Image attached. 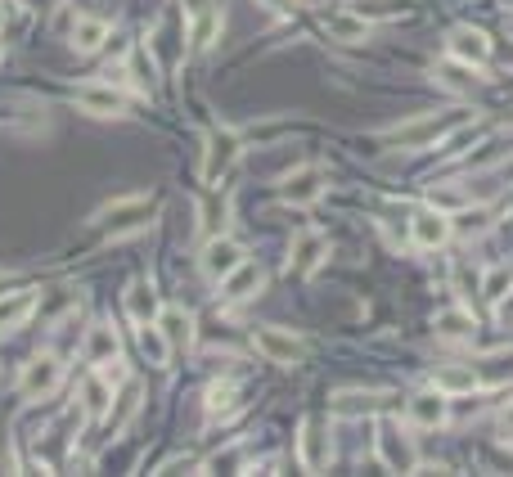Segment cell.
I'll return each mask as SVG.
<instances>
[{
	"label": "cell",
	"instance_id": "b9f144b4",
	"mask_svg": "<svg viewBox=\"0 0 513 477\" xmlns=\"http://www.w3.org/2000/svg\"><path fill=\"white\" fill-rule=\"evenodd\" d=\"M0 59H5V36H0Z\"/></svg>",
	"mask_w": 513,
	"mask_h": 477
},
{
	"label": "cell",
	"instance_id": "1f68e13d",
	"mask_svg": "<svg viewBox=\"0 0 513 477\" xmlns=\"http://www.w3.org/2000/svg\"><path fill=\"white\" fill-rule=\"evenodd\" d=\"M135 405H140V387H126V392H122V410H117V414H108V432H122L126 428V419H131V414H135Z\"/></svg>",
	"mask_w": 513,
	"mask_h": 477
},
{
	"label": "cell",
	"instance_id": "4fadbf2b",
	"mask_svg": "<svg viewBox=\"0 0 513 477\" xmlns=\"http://www.w3.org/2000/svg\"><path fill=\"white\" fill-rule=\"evenodd\" d=\"M261 284H266V270H261L257 261L243 257L239 266H234L230 275L221 279V297H225V302H248V297L261 293Z\"/></svg>",
	"mask_w": 513,
	"mask_h": 477
},
{
	"label": "cell",
	"instance_id": "ba28073f",
	"mask_svg": "<svg viewBox=\"0 0 513 477\" xmlns=\"http://www.w3.org/2000/svg\"><path fill=\"white\" fill-rule=\"evenodd\" d=\"M59 378H63V360L54 356V351H45V356H32L23 365V396H50L54 387H59Z\"/></svg>",
	"mask_w": 513,
	"mask_h": 477
},
{
	"label": "cell",
	"instance_id": "f1b7e54d",
	"mask_svg": "<svg viewBox=\"0 0 513 477\" xmlns=\"http://www.w3.org/2000/svg\"><path fill=\"white\" fill-rule=\"evenodd\" d=\"M140 347H144V351H149V360H153V365H162V360H167L171 342H167V338H162L158 320H153V324H140Z\"/></svg>",
	"mask_w": 513,
	"mask_h": 477
},
{
	"label": "cell",
	"instance_id": "484cf974",
	"mask_svg": "<svg viewBox=\"0 0 513 477\" xmlns=\"http://www.w3.org/2000/svg\"><path fill=\"white\" fill-rule=\"evenodd\" d=\"M194 23V32H189V41H194V50H212V41H216V32H221V9H207V14H198V18H189Z\"/></svg>",
	"mask_w": 513,
	"mask_h": 477
},
{
	"label": "cell",
	"instance_id": "7402d4cb",
	"mask_svg": "<svg viewBox=\"0 0 513 477\" xmlns=\"http://www.w3.org/2000/svg\"><path fill=\"white\" fill-rule=\"evenodd\" d=\"M126 315H131L135 324H153V320H158V293H153L144 279L126 288Z\"/></svg>",
	"mask_w": 513,
	"mask_h": 477
},
{
	"label": "cell",
	"instance_id": "ffe728a7",
	"mask_svg": "<svg viewBox=\"0 0 513 477\" xmlns=\"http://www.w3.org/2000/svg\"><path fill=\"white\" fill-rule=\"evenodd\" d=\"M324 32H329L333 41H365L369 18H360L356 9H338V14H324Z\"/></svg>",
	"mask_w": 513,
	"mask_h": 477
},
{
	"label": "cell",
	"instance_id": "f546056e",
	"mask_svg": "<svg viewBox=\"0 0 513 477\" xmlns=\"http://www.w3.org/2000/svg\"><path fill=\"white\" fill-rule=\"evenodd\" d=\"M207 414H212V419L234 414V387L230 383H212V387H207Z\"/></svg>",
	"mask_w": 513,
	"mask_h": 477
},
{
	"label": "cell",
	"instance_id": "d6986e66",
	"mask_svg": "<svg viewBox=\"0 0 513 477\" xmlns=\"http://www.w3.org/2000/svg\"><path fill=\"white\" fill-rule=\"evenodd\" d=\"M432 329H437V338H446V342H464V338H473V311L468 306H446V311H437V320H432Z\"/></svg>",
	"mask_w": 513,
	"mask_h": 477
},
{
	"label": "cell",
	"instance_id": "3957f363",
	"mask_svg": "<svg viewBox=\"0 0 513 477\" xmlns=\"http://www.w3.org/2000/svg\"><path fill=\"white\" fill-rule=\"evenodd\" d=\"M329 428H324L320 414H311V419H302V432H297V464L306 468V473H320V468H329Z\"/></svg>",
	"mask_w": 513,
	"mask_h": 477
},
{
	"label": "cell",
	"instance_id": "74e56055",
	"mask_svg": "<svg viewBox=\"0 0 513 477\" xmlns=\"http://www.w3.org/2000/svg\"><path fill=\"white\" fill-rule=\"evenodd\" d=\"M500 437H504V441H513V401L504 405V414H500Z\"/></svg>",
	"mask_w": 513,
	"mask_h": 477
},
{
	"label": "cell",
	"instance_id": "9a60e30c",
	"mask_svg": "<svg viewBox=\"0 0 513 477\" xmlns=\"http://www.w3.org/2000/svg\"><path fill=\"white\" fill-rule=\"evenodd\" d=\"M392 405V396L387 392H338L329 401L333 414H342V419H356V414H378Z\"/></svg>",
	"mask_w": 513,
	"mask_h": 477
},
{
	"label": "cell",
	"instance_id": "e575fe53",
	"mask_svg": "<svg viewBox=\"0 0 513 477\" xmlns=\"http://www.w3.org/2000/svg\"><path fill=\"white\" fill-rule=\"evenodd\" d=\"M203 230H207V239L225 230V203H216V198H212V203L203 207Z\"/></svg>",
	"mask_w": 513,
	"mask_h": 477
},
{
	"label": "cell",
	"instance_id": "30bf717a",
	"mask_svg": "<svg viewBox=\"0 0 513 477\" xmlns=\"http://www.w3.org/2000/svg\"><path fill=\"white\" fill-rule=\"evenodd\" d=\"M77 108H86V113H95V117H122L126 95L113 81H90V86H77Z\"/></svg>",
	"mask_w": 513,
	"mask_h": 477
},
{
	"label": "cell",
	"instance_id": "60d3db41",
	"mask_svg": "<svg viewBox=\"0 0 513 477\" xmlns=\"http://www.w3.org/2000/svg\"><path fill=\"white\" fill-rule=\"evenodd\" d=\"M5 288H9V275H5V270H0V293H5Z\"/></svg>",
	"mask_w": 513,
	"mask_h": 477
},
{
	"label": "cell",
	"instance_id": "e0dca14e",
	"mask_svg": "<svg viewBox=\"0 0 513 477\" xmlns=\"http://www.w3.org/2000/svg\"><path fill=\"white\" fill-rule=\"evenodd\" d=\"M108 410H113V383L95 369V374L81 383V414H90V419H108Z\"/></svg>",
	"mask_w": 513,
	"mask_h": 477
},
{
	"label": "cell",
	"instance_id": "8992f818",
	"mask_svg": "<svg viewBox=\"0 0 513 477\" xmlns=\"http://www.w3.org/2000/svg\"><path fill=\"white\" fill-rule=\"evenodd\" d=\"M239 149H243V140L234 131H225V126L207 135V149H203V180L207 185H216V180L239 162Z\"/></svg>",
	"mask_w": 513,
	"mask_h": 477
},
{
	"label": "cell",
	"instance_id": "f35d334b",
	"mask_svg": "<svg viewBox=\"0 0 513 477\" xmlns=\"http://www.w3.org/2000/svg\"><path fill=\"white\" fill-rule=\"evenodd\" d=\"M261 5H270V9H279V14H288V9H293L297 0H261Z\"/></svg>",
	"mask_w": 513,
	"mask_h": 477
},
{
	"label": "cell",
	"instance_id": "7c38bea8",
	"mask_svg": "<svg viewBox=\"0 0 513 477\" xmlns=\"http://www.w3.org/2000/svg\"><path fill=\"white\" fill-rule=\"evenodd\" d=\"M320 194H324V171L320 167H297V171H288L284 185H279V198H284V203H293V207L315 203Z\"/></svg>",
	"mask_w": 513,
	"mask_h": 477
},
{
	"label": "cell",
	"instance_id": "ab89813d",
	"mask_svg": "<svg viewBox=\"0 0 513 477\" xmlns=\"http://www.w3.org/2000/svg\"><path fill=\"white\" fill-rule=\"evenodd\" d=\"M500 320H513V293L500 297Z\"/></svg>",
	"mask_w": 513,
	"mask_h": 477
},
{
	"label": "cell",
	"instance_id": "d590c367",
	"mask_svg": "<svg viewBox=\"0 0 513 477\" xmlns=\"http://www.w3.org/2000/svg\"><path fill=\"white\" fill-rule=\"evenodd\" d=\"M176 468H185L189 473V468H198V459L194 455H176V459H167V464H158V473H176Z\"/></svg>",
	"mask_w": 513,
	"mask_h": 477
},
{
	"label": "cell",
	"instance_id": "8d00e7d4",
	"mask_svg": "<svg viewBox=\"0 0 513 477\" xmlns=\"http://www.w3.org/2000/svg\"><path fill=\"white\" fill-rule=\"evenodd\" d=\"M216 0H180V9H185V18H198V14H207Z\"/></svg>",
	"mask_w": 513,
	"mask_h": 477
},
{
	"label": "cell",
	"instance_id": "52a82bcc",
	"mask_svg": "<svg viewBox=\"0 0 513 477\" xmlns=\"http://www.w3.org/2000/svg\"><path fill=\"white\" fill-rule=\"evenodd\" d=\"M243 257H248V252H243L239 239H230V234H212V239L203 243V257H198V266H203L207 279H216V284H221V279L230 275V270L239 266Z\"/></svg>",
	"mask_w": 513,
	"mask_h": 477
},
{
	"label": "cell",
	"instance_id": "d4e9b609",
	"mask_svg": "<svg viewBox=\"0 0 513 477\" xmlns=\"http://www.w3.org/2000/svg\"><path fill=\"white\" fill-rule=\"evenodd\" d=\"M104 41H108L104 18H77V23H72V50L77 54H95Z\"/></svg>",
	"mask_w": 513,
	"mask_h": 477
},
{
	"label": "cell",
	"instance_id": "8fae6325",
	"mask_svg": "<svg viewBox=\"0 0 513 477\" xmlns=\"http://www.w3.org/2000/svg\"><path fill=\"white\" fill-rule=\"evenodd\" d=\"M446 50L455 63H468V68H486V59H491V41H486V32H477V27H455V32L446 36Z\"/></svg>",
	"mask_w": 513,
	"mask_h": 477
},
{
	"label": "cell",
	"instance_id": "9c48e42d",
	"mask_svg": "<svg viewBox=\"0 0 513 477\" xmlns=\"http://www.w3.org/2000/svg\"><path fill=\"white\" fill-rule=\"evenodd\" d=\"M455 234V225H450V216L441 212V207H423V212H414V221H410V239H414V248H423V252H432V248H441V243Z\"/></svg>",
	"mask_w": 513,
	"mask_h": 477
},
{
	"label": "cell",
	"instance_id": "cb8c5ba5",
	"mask_svg": "<svg viewBox=\"0 0 513 477\" xmlns=\"http://www.w3.org/2000/svg\"><path fill=\"white\" fill-rule=\"evenodd\" d=\"M36 311V293H0V333L18 329Z\"/></svg>",
	"mask_w": 513,
	"mask_h": 477
},
{
	"label": "cell",
	"instance_id": "2e32d148",
	"mask_svg": "<svg viewBox=\"0 0 513 477\" xmlns=\"http://www.w3.org/2000/svg\"><path fill=\"white\" fill-rule=\"evenodd\" d=\"M117 351H122V338H117L113 324H95V329L86 333L81 356H86V365H108V360H117Z\"/></svg>",
	"mask_w": 513,
	"mask_h": 477
},
{
	"label": "cell",
	"instance_id": "4316f807",
	"mask_svg": "<svg viewBox=\"0 0 513 477\" xmlns=\"http://www.w3.org/2000/svg\"><path fill=\"white\" fill-rule=\"evenodd\" d=\"M477 378H482V383H504V378H513V351H491V356L482 360V369H477Z\"/></svg>",
	"mask_w": 513,
	"mask_h": 477
},
{
	"label": "cell",
	"instance_id": "ee69618b",
	"mask_svg": "<svg viewBox=\"0 0 513 477\" xmlns=\"http://www.w3.org/2000/svg\"><path fill=\"white\" fill-rule=\"evenodd\" d=\"M72 5H86V0H72Z\"/></svg>",
	"mask_w": 513,
	"mask_h": 477
},
{
	"label": "cell",
	"instance_id": "603a6c76",
	"mask_svg": "<svg viewBox=\"0 0 513 477\" xmlns=\"http://www.w3.org/2000/svg\"><path fill=\"white\" fill-rule=\"evenodd\" d=\"M158 329H162V338H167L171 347H189V342H194V320H189L180 306L158 311Z\"/></svg>",
	"mask_w": 513,
	"mask_h": 477
},
{
	"label": "cell",
	"instance_id": "5bb4252c",
	"mask_svg": "<svg viewBox=\"0 0 513 477\" xmlns=\"http://www.w3.org/2000/svg\"><path fill=\"white\" fill-rule=\"evenodd\" d=\"M405 414H410L414 428H441V423H446V392H437V387H432V392L410 396Z\"/></svg>",
	"mask_w": 513,
	"mask_h": 477
},
{
	"label": "cell",
	"instance_id": "6da1fadb",
	"mask_svg": "<svg viewBox=\"0 0 513 477\" xmlns=\"http://www.w3.org/2000/svg\"><path fill=\"white\" fill-rule=\"evenodd\" d=\"M149 216H153V198H117L113 207H104L99 212V221L108 225V234L113 239H126V234H135V230H144L149 225Z\"/></svg>",
	"mask_w": 513,
	"mask_h": 477
},
{
	"label": "cell",
	"instance_id": "ac0fdd59",
	"mask_svg": "<svg viewBox=\"0 0 513 477\" xmlns=\"http://www.w3.org/2000/svg\"><path fill=\"white\" fill-rule=\"evenodd\" d=\"M477 383H482V378H477L473 365H437L432 369V387L446 396H464V392H473Z\"/></svg>",
	"mask_w": 513,
	"mask_h": 477
},
{
	"label": "cell",
	"instance_id": "7a4b0ae2",
	"mask_svg": "<svg viewBox=\"0 0 513 477\" xmlns=\"http://www.w3.org/2000/svg\"><path fill=\"white\" fill-rule=\"evenodd\" d=\"M374 450H378V459H383V468H392V473H414V468H419V450H414V441L405 437L396 423L378 428Z\"/></svg>",
	"mask_w": 513,
	"mask_h": 477
},
{
	"label": "cell",
	"instance_id": "83f0119b",
	"mask_svg": "<svg viewBox=\"0 0 513 477\" xmlns=\"http://www.w3.org/2000/svg\"><path fill=\"white\" fill-rule=\"evenodd\" d=\"M347 9H356L360 18H396L405 14V0H351Z\"/></svg>",
	"mask_w": 513,
	"mask_h": 477
},
{
	"label": "cell",
	"instance_id": "836d02e7",
	"mask_svg": "<svg viewBox=\"0 0 513 477\" xmlns=\"http://www.w3.org/2000/svg\"><path fill=\"white\" fill-rule=\"evenodd\" d=\"M486 221H491V212H486V207H477V212H459V225L455 221H450V225H455V230H464V234H482Z\"/></svg>",
	"mask_w": 513,
	"mask_h": 477
},
{
	"label": "cell",
	"instance_id": "4dcf8cb0",
	"mask_svg": "<svg viewBox=\"0 0 513 477\" xmlns=\"http://www.w3.org/2000/svg\"><path fill=\"white\" fill-rule=\"evenodd\" d=\"M509 288H513V270H509V266H491V270H486L482 293L491 297V302H500V297L509 293Z\"/></svg>",
	"mask_w": 513,
	"mask_h": 477
},
{
	"label": "cell",
	"instance_id": "d6a6232c",
	"mask_svg": "<svg viewBox=\"0 0 513 477\" xmlns=\"http://www.w3.org/2000/svg\"><path fill=\"white\" fill-rule=\"evenodd\" d=\"M468 72H473L468 63H464V68H455V63H441L437 81H441V86H450V90H468Z\"/></svg>",
	"mask_w": 513,
	"mask_h": 477
},
{
	"label": "cell",
	"instance_id": "277c9868",
	"mask_svg": "<svg viewBox=\"0 0 513 477\" xmlns=\"http://www.w3.org/2000/svg\"><path fill=\"white\" fill-rule=\"evenodd\" d=\"M450 126H455V117H432V113H423V117H414V122L392 126L383 140H387V144H401V149H428V144L437 140V135H446Z\"/></svg>",
	"mask_w": 513,
	"mask_h": 477
},
{
	"label": "cell",
	"instance_id": "5b68a950",
	"mask_svg": "<svg viewBox=\"0 0 513 477\" xmlns=\"http://www.w3.org/2000/svg\"><path fill=\"white\" fill-rule=\"evenodd\" d=\"M252 342H257V351L270 360V365H297V360L306 356L302 338L288 329H279V324H261L257 333H252Z\"/></svg>",
	"mask_w": 513,
	"mask_h": 477
},
{
	"label": "cell",
	"instance_id": "44dd1931",
	"mask_svg": "<svg viewBox=\"0 0 513 477\" xmlns=\"http://www.w3.org/2000/svg\"><path fill=\"white\" fill-rule=\"evenodd\" d=\"M320 257H324V239L315 230H302L293 239V257H288V266H293L297 275H311V270L320 266Z\"/></svg>",
	"mask_w": 513,
	"mask_h": 477
},
{
	"label": "cell",
	"instance_id": "7bdbcfd3",
	"mask_svg": "<svg viewBox=\"0 0 513 477\" xmlns=\"http://www.w3.org/2000/svg\"><path fill=\"white\" fill-rule=\"evenodd\" d=\"M0 18H5V0H0Z\"/></svg>",
	"mask_w": 513,
	"mask_h": 477
}]
</instances>
